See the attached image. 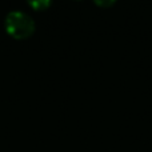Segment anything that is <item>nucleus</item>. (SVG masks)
Wrapping results in <instances>:
<instances>
[{
  "label": "nucleus",
  "instance_id": "f257e3e1",
  "mask_svg": "<svg viewBox=\"0 0 152 152\" xmlns=\"http://www.w3.org/2000/svg\"><path fill=\"white\" fill-rule=\"evenodd\" d=\"M5 32L15 40H26L35 34V20L23 11H11L4 19Z\"/></svg>",
  "mask_w": 152,
  "mask_h": 152
},
{
  "label": "nucleus",
  "instance_id": "f03ea898",
  "mask_svg": "<svg viewBox=\"0 0 152 152\" xmlns=\"http://www.w3.org/2000/svg\"><path fill=\"white\" fill-rule=\"evenodd\" d=\"M27 4L35 11H44L51 7L53 0H26Z\"/></svg>",
  "mask_w": 152,
  "mask_h": 152
},
{
  "label": "nucleus",
  "instance_id": "20e7f679",
  "mask_svg": "<svg viewBox=\"0 0 152 152\" xmlns=\"http://www.w3.org/2000/svg\"><path fill=\"white\" fill-rule=\"evenodd\" d=\"M76 1H81V0H76Z\"/></svg>",
  "mask_w": 152,
  "mask_h": 152
},
{
  "label": "nucleus",
  "instance_id": "7ed1b4c3",
  "mask_svg": "<svg viewBox=\"0 0 152 152\" xmlns=\"http://www.w3.org/2000/svg\"><path fill=\"white\" fill-rule=\"evenodd\" d=\"M92 1L100 8H110V7H112L118 0H92Z\"/></svg>",
  "mask_w": 152,
  "mask_h": 152
}]
</instances>
